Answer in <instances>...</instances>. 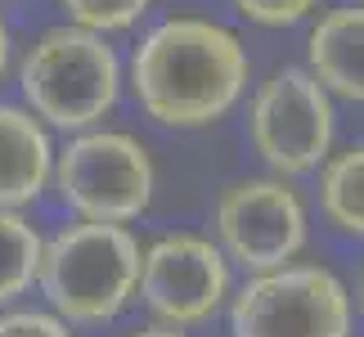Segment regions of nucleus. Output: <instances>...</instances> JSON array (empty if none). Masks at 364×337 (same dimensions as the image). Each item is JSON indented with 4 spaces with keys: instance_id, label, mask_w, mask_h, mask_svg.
I'll return each instance as SVG.
<instances>
[{
    "instance_id": "17",
    "label": "nucleus",
    "mask_w": 364,
    "mask_h": 337,
    "mask_svg": "<svg viewBox=\"0 0 364 337\" xmlns=\"http://www.w3.org/2000/svg\"><path fill=\"white\" fill-rule=\"evenodd\" d=\"M131 337H180V333H166V328H139V333H131Z\"/></svg>"
},
{
    "instance_id": "9",
    "label": "nucleus",
    "mask_w": 364,
    "mask_h": 337,
    "mask_svg": "<svg viewBox=\"0 0 364 337\" xmlns=\"http://www.w3.org/2000/svg\"><path fill=\"white\" fill-rule=\"evenodd\" d=\"M50 180V139L36 117L0 104V207L32 203Z\"/></svg>"
},
{
    "instance_id": "11",
    "label": "nucleus",
    "mask_w": 364,
    "mask_h": 337,
    "mask_svg": "<svg viewBox=\"0 0 364 337\" xmlns=\"http://www.w3.org/2000/svg\"><path fill=\"white\" fill-rule=\"evenodd\" d=\"M41 234L23 216L0 212V301H14L23 288H32L41 265Z\"/></svg>"
},
{
    "instance_id": "13",
    "label": "nucleus",
    "mask_w": 364,
    "mask_h": 337,
    "mask_svg": "<svg viewBox=\"0 0 364 337\" xmlns=\"http://www.w3.org/2000/svg\"><path fill=\"white\" fill-rule=\"evenodd\" d=\"M63 5L90 32H117V27H131L149 9V0H63Z\"/></svg>"
},
{
    "instance_id": "14",
    "label": "nucleus",
    "mask_w": 364,
    "mask_h": 337,
    "mask_svg": "<svg viewBox=\"0 0 364 337\" xmlns=\"http://www.w3.org/2000/svg\"><path fill=\"white\" fill-rule=\"evenodd\" d=\"M247 18L257 23H270V27H284V23H297L306 18V9L315 5V0H234Z\"/></svg>"
},
{
    "instance_id": "4",
    "label": "nucleus",
    "mask_w": 364,
    "mask_h": 337,
    "mask_svg": "<svg viewBox=\"0 0 364 337\" xmlns=\"http://www.w3.org/2000/svg\"><path fill=\"white\" fill-rule=\"evenodd\" d=\"M346 288L315 265L261 270L234 301V337H346Z\"/></svg>"
},
{
    "instance_id": "16",
    "label": "nucleus",
    "mask_w": 364,
    "mask_h": 337,
    "mask_svg": "<svg viewBox=\"0 0 364 337\" xmlns=\"http://www.w3.org/2000/svg\"><path fill=\"white\" fill-rule=\"evenodd\" d=\"M5 63H9V32H5V23H0V77H5Z\"/></svg>"
},
{
    "instance_id": "10",
    "label": "nucleus",
    "mask_w": 364,
    "mask_h": 337,
    "mask_svg": "<svg viewBox=\"0 0 364 337\" xmlns=\"http://www.w3.org/2000/svg\"><path fill=\"white\" fill-rule=\"evenodd\" d=\"M311 73L319 86L364 100V9H333L311 32Z\"/></svg>"
},
{
    "instance_id": "12",
    "label": "nucleus",
    "mask_w": 364,
    "mask_h": 337,
    "mask_svg": "<svg viewBox=\"0 0 364 337\" xmlns=\"http://www.w3.org/2000/svg\"><path fill=\"white\" fill-rule=\"evenodd\" d=\"M324 212L346 234H364V149L342 153L324 171Z\"/></svg>"
},
{
    "instance_id": "1",
    "label": "nucleus",
    "mask_w": 364,
    "mask_h": 337,
    "mask_svg": "<svg viewBox=\"0 0 364 337\" xmlns=\"http://www.w3.org/2000/svg\"><path fill=\"white\" fill-rule=\"evenodd\" d=\"M135 95L166 126H207L225 117L247 81L239 36L203 18H171L135 50Z\"/></svg>"
},
{
    "instance_id": "6",
    "label": "nucleus",
    "mask_w": 364,
    "mask_h": 337,
    "mask_svg": "<svg viewBox=\"0 0 364 337\" xmlns=\"http://www.w3.org/2000/svg\"><path fill=\"white\" fill-rule=\"evenodd\" d=\"M252 144L284 176L319 166L333 144V104L315 73L284 68L265 81L252 104Z\"/></svg>"
},
{
    "instance_id": "18",
    "label": "nucleus",
    "mask_w": 364,
    "mask_h": 337,
    "mask_svg": "<svg viewBox=\"0 0 364 337\" xmlns=\"http://www.w3.org/2000/svg\"><path fill=\"white\" fill-rule=\"evenodd\" d=\"M360 292H364V284H360Z\"/></svg>"
},
{
    "instance_id": "5",
    "label": "nucleus",
    "mask_w": 364,
    "mask_h": 337,
    "mask_svg": "<svg viewBox=\"0 0 364 337\" xmlns=\"http://www.w3.org/2000/svg\"><path fill=\"white\" fill-rule=\"evenodd\" d=\"M59 189L86 220H135L153 198V162L131 135H81L59 158Z\"/></svg>"
},
{
    "instance_id": "2",
    "label": "nucleus",
    "mask_w": 364,
    "mask_h": 337,
    "mask_svg": "<svg viewBox=\"0 0 364 337\" xmlns=\"http://www.w3.org/2000/svg\"><path fill=\"white\" fill-rule=\"evenodd\" d=\"M36 279L50 306L73 324H104L139 284V247L113 220L73 225L41 247Z\"/></svg>"
},
{
    "instance_id": "15",
    "label": "nucleus",
    "mask_w": 364,
    "mask_h": 337,
    "mask_svg": "<svg viewBox=\"0 0 364 337\" xmlns=\"http://www.w3.org/2000/svg\"><path fill=\"white\" fill-rule=\"evenodd\" d=\"M0 337H68V328L50 315L18 311V315H0Z\"/></svg>"
},
{
    "instance_id": "7",
    "label": "nucleus",
    "mask_w": 364,
    "mask_h": 337,
    "mask_svg": "<svg viewBox=\"0 0 364 337\" xmlns=\"http://www.w3.org/2000/svg\"><path fill=\"white\" fill-rule=\"evenodd\" d=\"M220 238L243 270H279L306 243V212L297 193L274 180H243L220 198Z\"/></svg>"
},
{
    "instance_id": "3",
    "label": "nucleus",
    "mask_w": 364,
    "mask_h": 337,
    "mask_svg": "<svg viewBox=\"0 0 364 337\" xmlns=\"http://www.w3.org/2000/svg\"><path fill=\"white\" fill-rule=\"evenodd\" d=\"M23 95L63 131L90 126L117 100V54L90 27H54L27 54Z\"/></svg>"
},
{
    "instance_id": "8",
    "label": "nucleus",
    "mask_w": 364,
    "mask_h": 337,
    "mask_svg": "<svg viewBox=\"0 0 364 337\" xmlns=\"http://www.w3.org/2000/svg\"><path fill=\"white\" fill-rule=\"evenodd\" d=\"M230 288L225 257L207 243V238H162L144 252L139 261V292H144L149 311L166 324H198L220 306Z\"/></svg>"
}]
</instances>
